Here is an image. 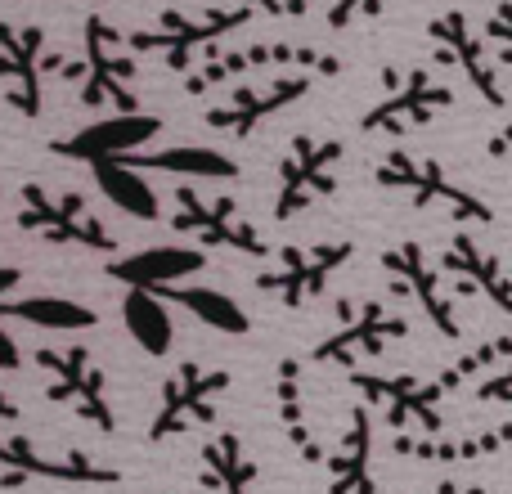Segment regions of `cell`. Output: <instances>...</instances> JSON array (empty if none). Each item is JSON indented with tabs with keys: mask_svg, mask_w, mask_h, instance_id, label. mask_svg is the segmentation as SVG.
I'll list each match as a JSON object with an SVG mask.
<instances>
[{
	"mask_svg": "<svg viewBox=\"0 0 512 494\" xmlns=\"http://www.w3.org/2000/svg\"><path fill=\"white\" fill-rule=\"evenodd\" d=\"M427 41L436 45V59H441L445 68H459L463 77H468V86L481 95V104L504 113V104H508L504 68L486 54V41H481V32L472 27V18L463 14V9L436 14L432 23H427Z\"/></svg>",
	"mask_w": 512,
	"mask_h": 494,
	"instance_id": "11",
	"label": "cell"
},
{
	"mask_svg": "<svg viewBox=\"0 0 512 494\" xmlns=\"http://www.w3.org/2000/svg\"><path fill=\"white\" fill-rule=\"evenodd\" d=\"M0 423H18V405L9 400V391H0Z\"/></svg>",
	"mask_w": 512,
	"mask_h": 494,
	"instance_id": "36",
	"label": "cell"
},
{
	"mask_svg": "<svg viewBox=\"0 0 512 494\" xmlns=\"http://www.w3.org/2000/svg\"><path fill=\"white\" fill-rule=\"evenodd\" d=\"M306 95H310L306 72H297V77H274L270 86H243V90H234V95H225L221 104L207 108L203 122L212 126V131L230 135V140H252L256 126L288 113V108Z\"/></svg>",
	"mask_w": 512,
	"mask_h": 494,
	"instance_id": "18",
	"label": "cell"
},
{
	"mask_svg": "<svg viewBox=\"0 0 512 494\" xmlns=\"http://www.w3.org/2000/svg\"><path fill=\"white\" fill-rule=\"evenodd\" d=\"M324 468H328V494H378V481H373V418H369V405L351 409L342 441L324 454Z\"/></svg>",
	"mask_w": 512,
	"mask_h": 494,
	"instance_id": "20",
	"label": "cell"
},
{
	"mask_svg": "<svg viewBox=\"0 0 512 494\" xmlns=\"http://www.w3.org/2000/svg\"><path fill=\"white\" fill-rule=\"evenodd\" d=\"M454 108V86L436 81L427 68H409L405 77L391 72V90L360 117L364 135H405L427 126L432 117L450 113Z\"/></svg>",
	"mask_w": 512,
	"mask_h": 494,
	"instance_id": "13",
	"label": "cell"
},
{
	"mask_svg": "<svg viewBox=\"0 0 512 494\" xmlns=\"http://www.w3.org/2000/svg\"><path fill=\"white\" fill-rule=\"evenodd\" d=\"M203 472H207V486L221 494H261V468L243 450L239 432H221L203 445Z\"/></svg>",
	"mask_w": 512,
	"mask_h": 494,
	"instance_id": "27",
	"label": "cell"
},
{
	"mask_svg": "<svg viewBox=\"0 0 512 494\" xmlns=\"http://www.w3.org/2000/svg\"><path fill=\"white\" fill-rule=\"evenodd\" d=\"M256 18V9L248 5H230V9H207V14H180L167 9L158 18V27L149 32H122V45L131 54H158L167 63V72H189L198 63V54L216 50L230 32H243Z\"/></svg>",
	"mask_w": 512,
	"mask_h": 494,
	"instance_id": "3",
	"label": "cell"
},
{
	"mask_svg": "<svg viewBox=\"0 0 512 494\" xmlns=\"http://www.w3.org/2000/svg\"><path fill=\"white\" fill-rule=\"evenodd\" d=\"M23 481H54V486H122V472L90 459L81 450H68L63 459L41 454L27 436H0V486Z\"/></svg>",
	"mask_w": 512,
	"mask_h": 494,
	"instance_id": "15",
	"label": "cell"
},
{
	"mask_svg": "<svg viewBox=\"0 0 512 494\" xmlns=\"http://www.w3.org/2000/svg\"><path fill=\"white\" fill-rule=\"evenodd\" d=\"M23 198V212H18V230L23 234H36L50 247H77V252H117V239L81 194H50L41 185H23L18 189Z\"/></svg>",
	"mask_w": 512,
	"mask_h": 494,
	"instance_id": "4",
	"label": "cell"
},
{
	"mask_svg": "<svg viewBox=\"0 0 512 494\" xmlns=\"http://www.w3.org/2000/svg\"><path fill=\"white\" fill-rule=\"evenodd\" d=\"M337 319H342V324H337L324 342H315V351H310L315 364L378 360V355H387L391 342H405L409 337V319L373 297L337 301Z\"/></svg>",
	"mask_w": 512,
	"mask_h": 494,
	"instance_id": "8",
	"label": "cell"
},
{
	"mask_svg": "<svg viewBox=\"0 0 512 494\" xmlns=\"http://www.w3.org/2000/svg\"><path fill=\"white\" fill-rule=\"evenodd\" d=\"M131 171H171V176L189 180H239L243 167L221 149H203V144H176V149L158 153H122Z\"/></svg>",
	"mask_w": 512,
	"mask_h": 494,
	"instance_id": "25",
	"label": "cell"
},
{
	"mask_svg": "<svg viewBox=\"0 0 512 494\" xmlns=\"http://www.w3.org/2000/svg\"><path fill=\"white\" fill-rule=\"evenodd\" d=\"M153 292L158 301H176V306H185L189 315L198 319V324L216 328V333H230V337H243L252 328L248 310L239 306V301L230 297V292H216V288H203V283H189V288H180V283H158V288H144Z\"/></svg>",
	"mask_w": 512,
	"mask_h": 494,
	"instance_id": "26",
	"label": "cell"
},
{
	"mask_svg": "<svg viewBox=\"0 0 512 494\" xmlns=\"http://www.w3.org/2000/svg\"><path fill=\"white\" fill-rule=\"evenodd\" d=\"M279 9H283V14H292V18H301L310 9V0H279Z\"/></svg>",
	"mask_w": 512,
	"mask_h": 494,
	"instance_id": "38",
	"label": "cell"
},
{
	"mask_svg": "<svg viewBox=\"0 0 512 494\" xmlns=\"http://www.w3.org/2000/svg\"><path fill=\"white\" fill-rule=\"evenodd\" d=\"M90 171H95L99 189H104V198L117 212L135 216V221H158V194L144 185L140 171H131L122 158H99L90 162Z\"/></svg>",
	"mask_w": 512,
	"mask_h": 494,
	"instance_id": "30",
	"label": "cell"
},
{
	"mask_svg": "<svg viewBox=\"0 0 512 494\" xmlns=\"http://www.w3.org/2000/svg\"><path fill=\"white\" fill-rule=\"evenodd\" d=\"M0 90L18 117H41L45 108V32L14 27L0 18Z\"/></svg>",
	"mask_w": 512,
	"mask_h": 494,
	"instance_id": "17",
	"label": "cell"
},
{
	"mask_svg": "<svg viewBox=\"0 0 512 494\" xmlns=\"http://www.w3.org/2000/svg\"><path fill=\"white\" fill-rule=\"evenodd\" d=\"M162 135V117L153 113H117L104 117V122L86 126V131L68 135V140H54L50 153L68 162H99V158H122V153H135L144 140Z\"/></svg>",
	"mask_w": 512,
	"mask_h": 494,
	"instance_id": "19",
	"label": "cell"
},
{
	"mask_svg": "<svg viewBox=\"0 0 512 494\" xmlns=\"http://www.w3.org/2000/svg\"><path fill=\"white\" fill-rule=\"evenodd\" d=\"M512 355V337H495V342L477 346V351L459 355L450 369H441L436 378H414V373H351V387L364 396V405L382 409V423L391 432H423L441 436L445 427V400L454 391H463L472 378H481L486 369H499Z\"/></svg>",
	"mask_w": 512,
	"mask_h": 494,
	"instance_id": "1",
	"label": "cell"
},
{
	"mask_svg": "<svg viewBox=\"0 0 512 494\" xmlns=\"http://www.w3.org/2000/svg\"><path fill=\"white\" fill-rule=\"evenodd\" d=\"M18 364H23V355H18V346H14V337H9L5 333V328H0V373H14L18 369Z\"/></svg>",
	"mask_w": 512,
	"mask_h": 494,
	"instance_id": "34",
	"label": "cell"
},
{
	"mask_svg": "<svg viewBox=\"0 0 512 494\" xmlns=\"http://www.w3.org/2000/svg\"><path fill=\"white\" fill-rule=\"evenodd\" d=\"M0 319H23L32 328H50V333H86L99 324V315L81 301L68 297H23V301H0Z\"/></svg>",
	"mask_w": 512,
	"mask_h": 494,
	"instance_id": "29",
	"label": "cell"
},
{
	"mask_svg": "<svg viewBox=\"0 0 512 494\" xmlns=\"http://www.w3.org/2000/svg\"><path fill=\"white\" fill-rule=\"evenodd\" d=\"M18 279H23V270H14V265H0V292H9Z\"/></svg>",
	"mask_w": 512,
	"mask_h": 494,
	"instance_id": "37",
	"label": "cell"
},
{
	"mask_svg": "<svg viewBox=\"0 0 512 494\" xmlns=\"http://www.w3.org/2000/svg\"><path fill=\"white\" fill-rule=\"evenodd\" d=\"M382 270L391 274V288L405 292V297L414 301L418 310H423V319L445 337V342H459V337H463L459 310H454V301L445 297V288H441V270H436V265L427 261L423 243H414V239L391 243L387 252H382Z\"/></svg>",
	"mask_w": 512,
	"mask_h": 494,
	"instance_id": "16",
	"label": "cell"
},
{
	"mask_svg": "<svg viewBox=\"0 0 512 494\" xmlns=\"http://www.w3.org/2000/svg\"><path fill=\"white\" fill-rule=\"evenodd\" d=\"M346 158L342 140H315V135H297L292 149L279 162V194H274V221H292V216L310 212L315 203L337 194V162Z\"/></svg>",
	"mask_w": 512,
	"mask_h": 494,
	"instance_id": "10",
	"label": "cell"
},
{
	"mask_svg": "<svg viewBox=\"0 0 512 494\" xmlns=\"http://www.w3.org/2000/svg\"><path fill=\"white\" fill-rule=\"evenodd\" d=\"M486 36L499 45V68H508V54H512V9H508V0L495 9V18H490Z\"/></svg>",
	"mask_w": 512,
	"mask_h": 494,
	"instance_id": "32",
	"label": "cell"
},
{
	"mask_svg": "<svg viewBox=\"0 0 512 494\" xmlns=\"http://www.w3.org/2000/svg\"><path fill=\"white\" fill-rule=\"evenodd\" d=\"M512 441V427H486V432H468V436H409L396 432L391 454L396 459H414V463H481L504 454Z\"/></svg>",
	"mask_w": 512,
	"mask_h": 494,
	"instance_id": "21",
	"label": "cell"
},
{
	"mask_svg": "<svg viewBox=\"0 0 512 494\" xmlns=\"http://www.w3.org/2000/svg\"><path fill=\"white\" fill-rule=\"evenodd\" d=\"M198 270H207L203 247H144V252L108 265V279L126 283V288H158V283L189 279Z\"/></svg>",
	"mask_w": 512,
	"mask_h": 494,
	"instance_id": "24",
	"label": "cell"
},
{
	"mask_svg": "<svg viewBox=\"0 0 512 494\" xmlns=\"http://www.w3.org/2000/svg\"><path fill=\"white\" fill-rule=\"evenodd\" d=\"M256 68H301L306 77L310 72H319V77H337V72H342V59L315 50V45H297V41L243 45V50H225V54H212V59L194 63V68L185 72V95H212L221 81L243 77V72H256Z\"/></svg>",
	"mask_w": 512,
	"mask_h": 494,
	"instance_id": "9",
	"label": "cell"
},
{
	"mask_svg": "<svg viewBox=\"0 0 512 494\" xmlns=\"http://www.w3.org/2000/svg\"><path fill=\"white\" fill-rule=\"evenodd\" d=\"M387 5L391 0H328V27L346 32V27L360 23V18H378Z\"/></svg>",
	"mask_w": 512,
	"mask_h": 494,
	"instance_id": "31",
	"label": "cell"
},
{
	"mask_svg": "<svg viewBox=\"0 0 512 494\" xmlns=\"http://www.w3.org/2000/svg\"><path fill=\"white\" fill-rule=\"evenodd\" d=\"M36 369L50 378V391L45 396L54 405H68L81 414V423H90L95 432H117V414L108 405V382L104 369H99L95 351L86 346H41L36 351Z\"/></svg>",
	"mask_w": 512,
	"mask_h": 494,
	"instance_id": "6",
	"label": "cell"
},
{
	"mask_svg": "<svg viewBox=\"0 0 512 494\" xmlns=\"http://www.w3.org/2000/svg\"><path fill=\"white\" fill-rule=\"evenodd\" d=\"M351 256H355L351 239L310 243V247H283L279 265L256 274V292H265V297L283 301L288 310H297V306H306V301L324 297V288L333 283V274L342 270V265H351Z\"/></svg>",
	"mask_w": 512,
	"mask_h": 494,
	"instance_id": "12",
	"label": "cell"
},
{
	"mask_svg": "<svg viewBox=\"0 0 512 494\" xmlns=\"http://www.w3.org/2000/svg\"><path fill=\"white\" fill-rule=\"evenodd\" d=\"M230 391V373L207 369V364H180L158 391V414L149 423V441L162 445L189 427L221 423V400Z\"/></svg>",
	"mask_w": 512,
	"mask_h": 494,
	"instance_id": "7",
	"label": "cell"
},
{
	"mask_svg": "<svg viewBox=\"0 0 512 494\" xmlns=\"http://www.w3.org/2000/svg\"><path fill=\"white\" fill-rule=\"evenodd\" d=\"M441 270L450 279L463 283V292H481L495 310H512V292H508V274L499 265L495 252H486L472 234H454L450 247L441 256Z\"/></svg>",
	"mask_w": 512,
	"mask_h": 494,
	"instance_id": "23",
	"label": "cell"
},
{
	"mask_svg": "<svg viewBox=\"0 0 512 494\" xmlns=\"http://www.w3.org/2000/svg\"><path fill=\"white\" fill-rule=\"evenodd\" d=\"M122 324H126V333H131V342L140 346L144 355H153V360H162V355L171 351V342H176V324H171L167 306H162L153 292H144V288L126 292Z\"/></svg>",
	"mask_w": 512,
	"mask_h": 494,
	"instance_id": "28",
	"label": "cell"
},
{
	"mask_svg": "<svg viewBox=\"0 0 512 494\" xmlns=\"http://www.w3.org/2000/svg\"><path fill=\"white\" fill-rule=\"evenodd\" d=\"M472 396H477V405H490V400H499V405H508V400H512V373L504 369V364H499V373H495V378H486L477 391H472Z\"/></svg>",
	"mask_w": 512,
	"mask_h": 494,
	"instance_id": "33",
	"label": "cell"
},
{
	"mask_svg": "<svg viewBox=\"0 0 512 494\" xmlns=\"http://www.w3.org/2000/svg\"><path fill=\"white\" fill-rule=\"evenodd\" d=\"M373 180H378L382 189L405 194L409 207H418V212H445L450 221L495 225V212H490L486 198H481L477 189H468L463 180H454L436 158H418V153L391 149L387 158L373 167Z\"/></svg>",
	"mask_w": 512,
	"mask_h": 494,
	"instance_id": "2",
	"label": "cell"
},
{
	"mask_svg": "<svg viewBox=\"0 0 512 494\" xmlns=\"http://www.w3.org/2000/svg\"><path fill=\"white\" fill-rule=\"evenodd\" d=\"M274 409H279V427H283V436H288L292 454H297L306 468L324 463L328 450H324V436H319V427L310 423V414H306L297 355H283V360H279V373H274Z\"/></svg>",
	"mask_w": 512,
	"mask_h": 494,
	"instance_id": "22",
	"label": "cell"
},
{
	"mask_svg": "<svg viewBox=\"0 0 512 494\" xmlns=\"http://www.w3.org/2000/svg\"><path fill=\"white\" fill-rule=\"evenodd\" d=\"M436 494H486V486H472V481H441Z\"/></svg>",
	"mask_w": 512,
	"mask_h": 494,
	"instance_id": "35",
	"label": "cell"
},
{
	"mask_svg": "<svg viewBox=\"0 0 512 494\" xmlns=\"http://www.w3.org/2000/svg\"><path fill=\"white\" fill-rule=\"evenodd\" d=\"M81 108H117V113H140L135 99V59L126 54L122 32L108 18L90 14L81 23Z\"/></svg>",
	"mask_w": 512,
	"mask_h": 494,
	"instance_id": "5",
	"label": "cell"
},
{
	"mask_svg": "<svg viewBox=\"0 0 512 494\" xmlns=\"http://www.w3.org/2000/svg\"><path fill=\"white\" fill-rule=\"evenodd\" d=\"M248 9H261V14H283L279 9V0H243Z\"/></svg>",
	"mask_w": 512,
	"mask_h": 494,
	"instance_id": "39",
	"label": "cell"
},
{
	"mask_svg": "<svg viewBox=\"0 0 512 494\" xmlns=\"http://www.w3.org/2000/svg\"><path fill=\"white\" fill-rule=\"evenodd\" d=\"M171 230L189 234V239L203 243V247H225V252H239V256H265L270 252L261 234L252 230V221L239 212L234 198H207L189 185L176 189V216H171Z\"/></svg>",
	"mask_w": 512,
	"mask_h": 494,
	"instance_id": "14",
	"label": "cell"
}]
</instances>
